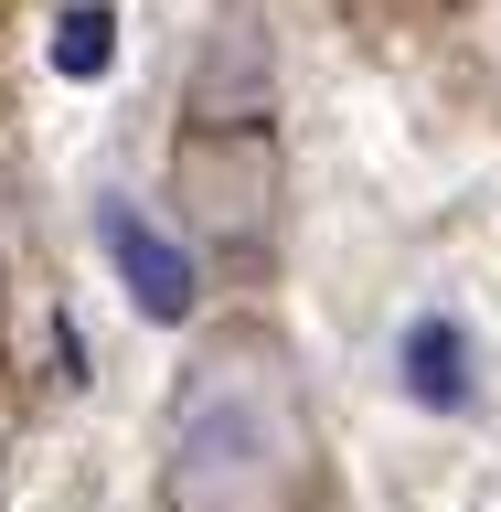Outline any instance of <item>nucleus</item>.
<instances>
[{"mask_svg":"<svg viewBox=\"0 0 501 512\" xmlns=\"http://www.w3.org/2000/svg\"><path fill=\"white\" fill-rule=\"evenodd\" d=\"M320 406L267 320H203L160 395V512H310Z\"/></svg>","mask_w":501,"mask_h":512,"instance_id":"1","label":"nucleus"},{"mask_svg":"<svg viewBox=\"0 0 501 512\" xmlns=\"http://www.w3.org/2000/svg\"><path fill=\"white\" fill-rule=\"evenodd\" d=\"M107 246H118L128 299H139L150 320H182V310H192V256H182V246H160L150 224L128 214V203H107Z\"/></svg>","mask_w":501,"mask_h":512,"instance_id":"2","label":"nucleus"},{"mask_svg":"<svg viewBox=\"0 0 501 512\" xmlns=\"http://www.w3.org/2000/svg\"><path fill=\"white\" fill-rule=\"evenodd\" d=\"M64 32H75V43H64V64H107V11H75Z\"/></svg>","mask_w":501,"mask_h":512,"instance_id":"3","label":"nucleus"}]
</instances>
